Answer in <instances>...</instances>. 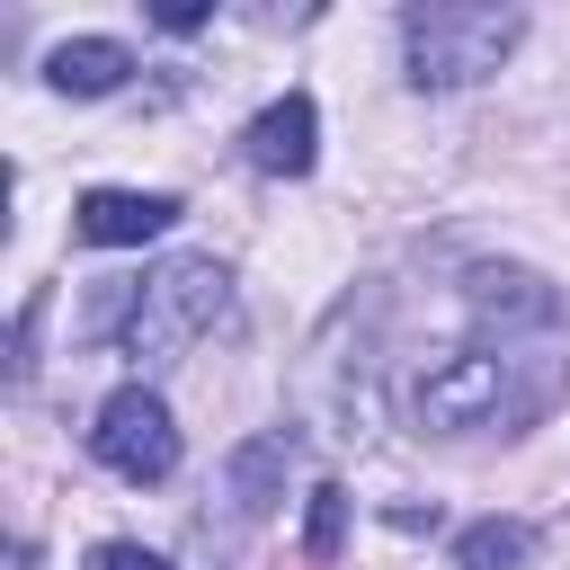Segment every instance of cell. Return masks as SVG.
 Masks as SVG:
<instances>
[{"mask_svg":"<svg viewBox=\"0 0 570 570\" xmlns=\"http://www.w3.org/2000/svg\"><path fill=\"white\" fill-rule=\"evenodd\" d=\"M561 383H570V330H490L481 321V338L445 347L436 365H419L401 401H410L419 428L463 436V428H525V419H543Z\"/></svg>","mask_w":570,"mask_h":570,"instance_id":"6da1fadb","label":"cell"},{"mask_svg":"<svg viewBox=\"0 0 570 570\" xmlns=\"http://www.w3.org/2000/svg\"><path fill=\"white\" fill-rule=\"evenodd\" d=\"M517 36H525L517 9H454V0H428V9L401 18V53H410V80H419V89H463V80L499 71Z\"/></svg>","mask_w":570,"mask_h":570,"instance_id":"7a4b0ae2","label":"cell"},{"mask_svg":"<svg viewBox=\"0 0 570 570\" xmlns=\"http://www.w3.org/2000/svg\"><path fill=\"white\" fill-rule=\"evenodd\" d=\"M223 321V267L214 258H169L134 285V312H125V356L142 365H169L178 347H196L205 330Z\"/></svg>","mask_w":570,"mask_h":570,"instance_id":"3957f363","label":"cell"},{"mask_svg":"<svg viewBox=\"0 0 570 570\" xmlns=\"http://www.w3.org/2000/svg\"><path fill=\"white\" fill-rule=\"evenodd\" d=\"M89 454L116 472V481H169L178 472V419H169V401L160 392H142V383H125V392H107V410H98V428H89Z\"/></svg>","mask_w":570,"mask_h":570,"instance_id":"277c9868","label":"cell"},{"mask_svg":"<svg viewBox=\"0 0 570 570\" xmlns=\"http://www.w3.org/2000/svg\"><path fill=\"white\" fill-rule=\"evenodd\" d=\"M169 223H178V196H134V187H89L80 214H71V232L98 240V249H142Z\"/></svg>","mask_w":570,"mask_h":570,"instance_id":"5b68a950","label":"cell"},{"mask_svg":"<svg viewBox=\"0 0 570 570\" xmlns=\"http://www.w3.org/2000/svg\"><path fill=\"white\" fill-rule=\"evenodd\" d=\"M312 134H321V116H312V98L303 89H285L240 142H249V169H267V178H303L312 169Z\"/></svg>","mask_w":570,"mask_h":570,"instance_id":"8992f818","label":"cell"},{"mask_svg":"<svg viewBox=\"0 0 570 570\" xmlns=\"http://www.w3.org/2000/svg\"><path fill=\"white\" fill-rule=\"evenodd\" d=\"M125 71H134V53H125L116 36H71V45H53V62H45V80H53L62 98H107Z\"/></svg>","mask_w":570,"mask_h":570,"instance_id":"52a82bcc","label":"cell"},{"mask_svg":"<svg viewBox=\"0 0 570 570\" xmlns=\"http://www.w3.org/2000/svg\"><path fill=\"white\" fill-rule=\"evenodd\" d=\"M525 552H534V525L517 517H481L454 534V570H525Z\"/></svg>","mask_w":570,"mask_h":570,"instance_id":"ba28073f","label":"cell"},{"mask_svg":"<svg viewBox=\"0 0 570 570\" xmlns=\"http://www.w3.org/2000/svg\"><path fill=\"white\" fill-rule=\"evenodd\" d=\"M338 534H347V490L338 481H321L312 490V508H303V561L321 570V561H338Z\"/></svg>","mask_w":570,"mask_h":570,"instance_id":"9c48e42d","label":"cell"},{"mask_svg":"<svg viewBox=\"0 0 570 570\" xmlns=\"http://www.w3.org/2000/svg\"><path fill=\"white\" fill-rule=\"evenodd\" d=\"M267 472H285V436H258V445L232 463V508H240V517L267 508Z\"/></svg>","mask_w":570,"mask_h":570,"instance_id":"30bf717a","label":"cell"},{"mask_svg":"<svg viewBox=\"0 0 570 570\" xmlns=\"http://www.w3.org/2000/svg\"><path fill=\"white\" fill-rule=\"evenodd\" d=\"M89 570H169L160 552H142V543H98L89 552Z\"/></svg>","mask_w":570,"mask_h":570,"instance_id":"8fae6325","label":"cell"}]
</instances>
